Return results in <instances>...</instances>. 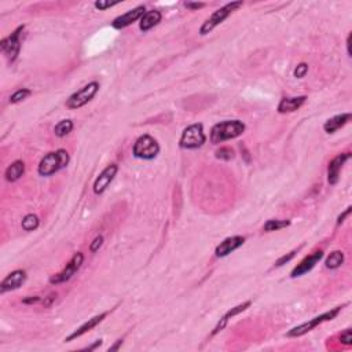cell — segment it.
Instances as JSON below:
<instances>
[{"label":"cell","mask_w":352,"mask_h":352,"mask_svg":"<svg viewBox=\"0 0 352 352\" xmlns=\"http://www.w3.org/2000/svg\"><path fill=\"white\" fill-rule=\"evenodd\" d=\"M245 131V124L239 120H231V121H223V123L216 124L211 131V142L212 143H222V142L234 139L242 135Z\"/></svg>","instance_id":"cell-1"},{"label":"cell","mask_w":352,"mask_h":352,"mask_svg":"<svg viewBox=\"0 0 352 352\" xmlns=\"http://www.w3.org/2000/svg\"><path fill=\"white\" fill-rule=\"evenodd\" d=\"M69 164V154L66 150H58L55 153H49L40 161L37 171L41 176L54 175Z\"/></svg>","instance_id":"cell-2"},{"label":"cell","mask_w":352,"mask_h":352,"mask_svg":"<svg viewBox=\"0 0 352 352\" xmlns=\"http://www.w3.org/2000/svg\"><path fill=\"white\" fill-rule=\"evenodd\" d=\"M207 137L204 134L203 124H193L183 131L181 138V145L182 149H198L205 143Z\"/></svg>","instance_id":"cell-3"},{"label":"cell","mask_w":352,"mask_h":352,"mask_svg":"<svg viewBox=\"0 0 352 352\" xmlns=\"http://www.w3.org/2000/svg\"><path fill=\"white\" fill-rule=\"evenodd\" d=\"M242 5H244L242 2H233V3H229V5H226L225 7H222V9H219L217 11H215V13L212 14L211 17L208 18L207 21L204 22L203 27H201V29H200V33H201L203 36L208 35V33L213 31V29H215L219 24H222V22L225 21L226 18L229 17L230 14L233 13V11L239 9Z\"/></svg>","instance_id":"cell-4"},{"label":"cell","mask_w":352,"mask_h":352,"mask_svg":"<svg viewBox=\"0 0 352 352\" xmlns=\"http://www.w3.org/2000/svg\"><path fill=\"white\" fill-rule=\"evenodd\" d=\"M159 151V143L150 135H143V137L138 138V141L134 145V156L137 159L153 160L157 157Z\"/></svg>","instance_id":"cell-5"},{"label":"cell","mask_w":352,"mask_h":352,"mask_svg":"<svg viewBox=\"0 0 352 352\" xmlns=\"http://www.w3.org/2000/svg\"><path fill=\"white\" fill-rule=\"evenodd\" d=\"M340 311H341V307H336L335 310L322 314V315L314 318V319H311V321H308V322H305V323H301V325L296 326V327H293V329L288 332V337H299V336L305 335V333H308V332H311L313 329H315L318 325H321V323H323V322L335 319V318L339 315Z\"/></svg>","instance_id":"cell-6"},{"label":"cell","mask_w":352,"mask_h":352,"mask_svg":"<svg viewBox=\"0 0 352 352\" xmlns=\"http://www.w3.org/2000/svg\"><path fill=\"white\" fill-rule=\"evenodd\" d=\"M98 90H99V84L97 81H93V83L84 85L81 90H79L77 93L69 97V99L66 101V106L69 109H79L81 106L87 105L88 102L97 95Z\"/></svg>","instance_id":"cell-7"},{"label":"cell","mask_w":352,"mask_h":352,"mask_svg":"<svg viewBox=\"0 0 352 352\" xmlns=\"http://www.w3.org/2000/svg\"><path fill=\"white\" fill-rule=\"evenodd\" d=\"M84 261V256L83 253H76L73 257H72V260L69 261V263L66 264V267L63 270H62L61 273L55 274L54 277L50 278V282L51 283H55V285H58V283H62V282H66L69 281L73 275H75L77 271H79V269L81 267V264H83Z\"/></svg>","instance_id":"cell-8"},{"label":"cell","mask_w":352,"mask_h":352,"mask_svg":"<svg viewBox=\"0 0 352 352\" xmlns=\"http://www.w3.org/2000/svg\"><path fill=\"white\" fill-rule=\"evenodd\" d=\"M24 31V27H19L17 31L14 32L13 35L7 37V39L2 40L0 49L3 53H6L10 62H14L17 59L18 54H19V49H21V41H19V36L21 32Z\"/></svg>","instance_id":"cell-9"},{"label":"cell","mask_w":352,"mask_h":352,"mask_svg":"<svg viewBox=\"0 0 352 352\" xmlns=\"http://www.w3.org/2000/svg\"><path fill=\"white\" fill-rule=\"evenodd\" d=\"M119 171V167L116 164H110L107 167L102 171V173L97 178V181L94 183V193L95 194H102L105 191L109 185L115 179L116 173Z\"/></svg>","instance_id":"cell-10"},{"label":"cell","mask_w":352,"mask_h":352,"mask_svg":"<svg viewBox=\"0 0 352 352\" xmlns=\"http://www.w3.org/2000/svg\"><path fill=\"white\" fill-rule=\"evenodd\" d=\"M25 281H27V273L24 270H15L2 281V283H0V293L15 291L18 288H21L25 283Z\"/></svg>","instance_id":"cell-11"},{"label":"cell","mask_w":352,"mask_h":352,"mask_svg":"<svg viewBox=\"0 0 352 352\" xmlns=\"http://www.w3.org/2000/svg\"><path fill=\"white\" fill-rule=\"evenodd\" d=\"M145 15V7L143 6H139L137 9L129 10L123 15H120L113 21V28L116 29H124V28L129 27L131 24H134L135 21H138L139 18H142Z\"/></svg>","instance_id":"cell-12"},{"label":"cell","mask_w":352,"mask_h":352,"mask_svg":"<svg viewBox=\"0 0 352 352\" xmlns=\"http://www.w3.org/2000/svg\"><path fill=\"white\" fill-rule=\"evenodd\" d=\"M244 242H245V238L241 237V235H234V237L226 238L225 241L220 242V245H217L215 255L217 257H225V256L230 255L231 252H234L239 247H242Z\"/></svg>","instance_id":"cell-13"},{"label":"cell","mask_w":352,"mask_h":352,"mask_svg":"<svg viewBox=\"0 0 352 352\" xmlns=\"http://www.w3.org/2000/svg\"><path fill=\"white\" fill-rule=\"evenodd\" d=\"M322 257H323V252L322 251H318L315 252V253H313V255H310L308 257H305L301 263L297 264V267H295V270L292 271L291 277H301L304 274H307L308 271H311V270L315 267V264H317Z\"/></svg>","instance_id":"cell-14"},{"label":"cell","mask_w":352,"mask_h":352,"mask_svg":"<svg viewBox=\"0 0 352 352\" xmlns=\"http://www.w3.org/2000/svg\"><path fill=\"white\" fill-rule=\"evenodd\" d=\"M349 157H351V154L349 153H343V154H339L337 157H335V159L330 161L329 172H327V173H329L330 185H336V183L339 182L340 171H341V168H343V165L345 164V161H347Z\"/></svg>","instance_id":"cell-15"},{"label":"cell","mask_w":352,"mask_h":352,"mask_svg":"<svg viewBox=\"0 0 352 352\" xmlns=\"http://www.w3.org/2000/svg\"><path fill=\"white\" fill-rule=\"evenodd\" d=\"M106 315H107V313H102L101 315H97V317L91 318V319H88L84 325H81L79 327V329L76 330V332H73L69 337H66L65 341H72V340L77 339V337H81V336L84 335V333H87V332H90L91 329H94L95 326L99 325L103 319L106 318Z\"/></svg>","instance_id":"cell-16"},{"label":"cell","mask_w":352,"mask_h":352,"mask_svg":"<svg viewBox=\"0 0 352 352\" xmlns=\"http://www.w3.org/2000/svg\"><path fill=\"white\" fill-rule=\"evenodd\" d=\"M249 305H251V301H245L244 304H239V305H237V307L231 308L229 313L226 314L225 317L220 319L219 323L216 325V327L213 329V332H212L211 336H215V335H217L219 332H222V330L226 327V325H227V322L230 321V318H233V317H235V315H238V314L244 313V311H245V310H247Z\"/></svg>","instance_id":"cell-17"},{"label":"cell","mask_w":352,"mask_h":352,"mask_svg":"<svg viewBox=\"0 0 352 352\" xmlns=\"http://www.w3.org/2000/svg\"><path fill=\"white\" fill-rule=\"evenodd\" d=\"M307 97H293V98H283L279 105H278V112L279 113H292L299 109L300 106L305 102Z\"/></svg>","instance_id":"cell-18"},{"label":"cell","mask_w":352,"mask_h":352,"mask_svg":"<svg viewBox=\"0 0 352 352\" xmlns=\"http://www.w3.org/2000/svg\"><path fill=\"white\" fill-rule=\"evenodd\" d=\"M349 120H351V113H343V115L335 116V117H332V119L326 121L325 125H323V129L327 134H333L341 127H344Z\"/></svg>","instance_id":"cell-19"},{"label":"cell","mask_w":352,"mask_h":352,"mask_svg":"<svg viewBox=\"0 0 352 352\" xmlns=\"http://www.w3.org/2000/svg\"><path fill=\"white\" fill-rule=\"evenodd\" d=\"M160 21H161V13H160V11H157V10L147 11V13H145V15L141 18L139 28H141V31L146 32L156 27V25H159Z\"/></svg>","instance_id":"cell-20"},{"label":"cell","mask_w":352,"mask_h":352,"mask_svg":"<svg viewBox=\"0 0 352 352\" xmlns=\"http://www.w3.org/2000/svg\"><path fill=\"white\" fill-rule=\"evenodd\" d=\"M25 172V164L22 161H14L7 169H6V179L9 182L18 181Z\"/></svg>","instance_id":"cell-21"},{"label":"cell","mask_w":352,"mask_h":352,"mask_svg":"<svg viewBox=\"0 0 352 352\" xmlns=\"http://www.w3.org/2000/svg\"><path fill=\"white\" fill-rule=\"evenodd\" d=\"M344 263V253L341 251H335L330 253V256L326 259V267L330 270L339 269L340 266Z\"/></svg>","instance_id":"cell-22"},{"label":"cell","mask_w":352,"mask_h":352,"mask_svg":"<svg viewBox=\"0 0 352 352\" xmlns=\"http://www.w3.org/2000/svg\"><path fill=\"white\" fill-rule=\"evenodd\" d=\"M72 129H73V121L72 120H62L55 125L54 128V132L58 138L66 137L68 134H71Z\"/></svg>","instance_id":"cell-23"},{"label":"cell","mask_w":352,"mask_h":352,"mask_svg":"<svg viewBox=\"0 0 352 352\" xmlns=\"http://www.w3.org/2000/svg\"><path fill=\"white\" fill-rule=\"evenodd\" d=\"M291 225V220H269L266 225H264V231H267V233H270V231H277V230H281L283 229V227H288V226Z\"/></svg>","instance_id":"cell-24"},{"label":"cell","mask_w":352,"mask_h":352,"mask_svg":"<svg viewBox=\"0 0 352 352\" xmlns=\"http://www.w3.org/2000/svg\"><path fill=\"white\" fill-rule=\"evenodd\" d=\"M39 227V217L36 215H27L22 219V229L25 231H33Z\"/></svg>","instance_id":"cell-25"},{"label":"cell","mask_w":352,"mask_h":352,"mask_svg":"<svg viewBox=\"0 0 352 352\" xmlns=\"http://www.w3.org/2000/svg\"><path fill=\"white\" fill-rule=\"evenodd\" d=\"M31 94H32V91L31 90H28V88L18 90V91H15V93L10 97V103H18V102L24 101V99H27Z\"/></svg>","instance_id":"cell-26"},{"label":"cell","mask_w":352,"mask_h":352,"mask_svg":"<svg viewBox=\"0 0 352 352\" xmlns=\"http://www.w3.org/2000/svg\"><path fill=\"white\" fill-rule=\"evenodd\" d=\"M216 157L222 160H231L234 157V151L230 147H222L216 151Z\"/></svg>","instance_id":"cell-27"},{"label":"cell","mask_w":352,"mask_h":352,"mask_svg":"<svg viewBox=\"0 0 352 352\" xmlns=\"http://www.w3.org/2000/svg\"><path fill=\"white\" fill-rule=\"evenodd\" d=\"M119 3L120 2H106V0H99V2H95L94 6H95V9L98 10H106L110 9V7H113V6H117Z\"/></svg>","instance_id":"cell-28"},{"label":"cell","mask_w":352,"mask_h":352,"mask_svg":"<svg viewBox=\"0 0 352 352\" xmlns=\"http://www.w3.org/2000/svg\"><path fill=\"white\" fill-rule=\"evenodd\" d=\"M308 72V65L307 63H300V65H297V68L295 69V76L297 77V79H303L304 76L307 75Z\"/></svg>","instance_id":"cell-29"},{"label":"cell","mask_w":352,"mask_h":352,"mask_svg":"<svg viewBox=\"0 0 352 352\" xmlns=\"http://www.w3.org/2000/svg\"><path fill=\"white\" fill-rule=\"evenodd\" d=\"M102 244H103V237H102V235H98V237L93 241V244L90 245V251L93 252V253H95V252L102 247Z\"/></svg>","instance_id":"cell-30"},{"label":"cell","mask_w":352,"mask_h":352,"mask_svg":"<svg viewBox=\"0 0 352 352\" xmlns=\"http://www.w3.org/2000/svg\"><path fill=\"white\" fill-rule=\"evenodd\" d=\"M296 252H297V251H296V249H295V251H292L291 253H289V255L282 256L281 259L277 260V263H275V266H278V267H279V266H283V264L288 263V261H291V260L293 259V257H295Z\"/></svg>","instance_id":"cell-31"},{"label":"cell","mask_w":352,"mask_h":352,"mask_svg":"<svg viewBox=\"0 0 352 352\" xmlns=\"http://www.w3.org/2000/svg\"><path fill=\"white\" fill-rule=\"evenodd\" d=\"M341 343L347 344V345H351L352 344V335H351V329H347L341 335Z\"/></svg>","instance_id":"cell-32"},{"label":"cell","mask_w":352,"mask_h":352,"mask_svg":"<svg viewBox=\"0 0 352 352\" xmlns=\"http://www.w3.org/2000/svg\"><path fill=\"white\" fill-rule=\"evenodd\" d=\"M40 301H41V297H39V296H28V297L22 300L24 304H36L40 303Z\"/></svg>","instance_id":"cell-33"},{"label":"cell","mask_w":352,"mask_h":352,"mask_svg":"<svg viewBox=\"0 0 352 352\" xmlns=\"http://www.w3.org/2000/svg\"><path fill=\"white\" fill-rule=\"evenodd\" d=\"M55 299H57V295H55V293H51V295L47 296V297H44V299L41 300V303H43L44 307H50Z\"/></svg>","instance_id":"cell-34"},{"label":"cell","mask_w":352,"mask_h":352,"mask_svg":"<svg viewBox=\"0 0 352 352\" xmlns=\"http://www.w3.org/2000/svg\"><path fill=\"white\" fill-rule=\"evenodd\" d=\"M349 212H351V207L347 208V209H345V212H344L343 215H340V216H339V219H337V225H341V223H343L344 219H345V217H347V216L349 215Z\"/></svg>","instance_id":"cell-35"},{"label":"cell","mask_w":352,"mask_h":352,"mask_svg":"<svg viewBox=\"0 0 352 352\" xmlns=\"http://www.w3.org/2000/svg\"><path fill=\"white\" fill-rule=\"evenodd\" d=\"M186 7L187 9H191V10H197V9H201V7H204V3H186Z\"/></svg>","instance_id":"cell-36"},{"label":"cell","mask_w":352,"mask_h":352,"mask_svg":"<svg viewBox=\"0 0 352 352\" xmlns=\"http://www.w3.org/2000/svg\"><path fill=\"white\" fill-rule=\"evenodd\" d=\"M102 344V340H98L97 343L95 344H93V345H90V347H87V348H84V349H88V351H91V349H95L97 347H99Z\"/></svg>","instance_id":"cell-37"},{"label":"cell","mask_w":352,"mask_h":352,"mask_svg":"<svg viewBox=\"0 0 352 352\" xmlns=\"http://www.w3.org/2000/svg\"><path fill=\"white\" fill-rule=\"evenodd\" d=\"M347 50H348V55L351 57V35L348 36V39H347Z\"/></svg>","instance_id":"cell-38"},{"label":"cell","mask_w":352,"mask_h":352,"mask_svg":"<svg viewBox=\"0 0 352 352\" xmlns=\"http://www.w3.org/2000/svg\"><path fill=\"white\" fill-rule=\"evenodd\" d=\"M123 344V340H117V344L116 345H113V347L109 348V351H115V349H119V347Z\"/></svg>","instance_id":"cell-39"}]
</instances>
